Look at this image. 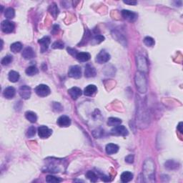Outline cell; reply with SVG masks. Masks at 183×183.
Masks as SVG:
<instances>
[{
  "instance_id": "cell-1",
  "label": "cell",
  "mask_w": 183,
  "mask_h": 183,
  "mask_svg": "<svg viewBox=\"0 0 183 183\" xmlns=\"http://www.w3.org/2000/svg\"><path fill=\"white\" fill-rule=\"evenodd\" d=\"M143 175L146 182H153L155 178V164L152 160H147L143 166Z\"/></svg>"
},
{
  "instance_id": "cell-2",
  "label": "cell",
  "mask_w": 183,
  "mask_h": 183,
  "mask_svg": "<svg viewBox=\"0 0 183 183\" xmlns=\"http://www.w3.org/2000/svg\"><path fill=\"white\" fill-rule=\"evenodd\" d=\"M135 82L137 90L140 93H145L147 89V80L143 72H137L135 77Z\"/></svg>"
},
{
  "instance_id": "cell-3",
  "label": "cell",
  "mask_w": 183,
  "mask_h": 183,
  "mask_svg": "<svg viewBox=\"0 0 183 183\" xmlns=\"http://www.w3.org/2000/svg\"><path fill=\"white\" fill-rule=\"evenodd\" d=\"M137 64L140 72H145L147 71V62L146 58L141 54H138L137 56Z\"/></svg>"
},
{
  "instance_id": "cell-4",
  "label": "cell",
  "mask_w": 183,
  "mask_h": 183,
  "mask_svg": "<svg viewBox=\"0 0 183 183\" xmlns=\"http://www.w3.org/2000/svg\"><path fill=\"white\" fill-rule=\"evenodd\" d=\"M35 92L38 96L45 97L50 94V89L46 84H39L35 88Z\"/></svg>"
},
{
  "instance_id": "cell-5",
  "label": "cell",
  "mask_w": 183,
  "mask_h": 183,
  "mask_svg": "<svg viewBox=\"0 0 183 183\" xmlns=\"http://www.w3.org/2000/svg\"><path fill=\"white\" fill-rule=\"evenodd\" d=\"M111 135H115V136H123L125 137L128 135V130L123 125H117L115 126L113 129H112Z\"/></svg>"
},
{
  "instance_id": "cell-6",
  "label": "cell",
  "mask_w": 183,
  "mask_h": 183,
  "mask_svg": "<svg viewBox=\"0 0 183 183\" xmlns=\"http://www.w3.org/2000/svg\"><path fill=\"white\" fill-rule=\"evenodd\" d=\"M68 75L70 77L74 78V79H79L82 76V70H81V67L77 66L74 65L72 66L70 68L68 72Z\"/></svg>"
},
{
  "instance_id": "cell-7",
  "label": "cell",
  "mask_w": 183,
  "mask_h": 183,
  "mask_svg": "<svg viewBox=\"0 0 183 183\" xmlns=\"http://www.w3.org/2000/svg\"><path fill=\"white\" fill-rule=\"evenodd\" d=\"M14 24L12 22H10L9 20H5L2 22L1 28L3 32L7 33V34H9L12 33L14 30Z\"/></svg>"
},
{
  "instance_id": "cell-8",
  "label": "cell",
  "mask_w": 183,
  "mask_h": 183,
  "mask_svg": "<svg viewBox=\"0 0 183 183\" xmlns=\"http://www.w3.org/2000/svg\"><path fill=\"white\" fill-rule=\"evenodd\" d=\"M52 134V130L47 127V126L42 125L38 128L39 137L41 139L48 138Z\"/></svg>"
},
{
  "instance_id": "cell-9",
  "label": "cell",
  "mask_w": 183,
  "mask_h": 183,
  "mask_svg": "<svg viewBox=\"0 0 183 183\" xmlns=\"http://www.w3.org/2000/svg\"><path fill=\"white\" fill-rule=\"evenodd\" d=\"M110 59L109 54L105 50H102L96 57V61L99 64H104L107 62Z\"/></svg>"
},
{
  "instance_id": "cell-10",
  "label": "cell",
  "mask_w": 183,
  "mask_h": 183,
  "mask_svg": "<svg viewBox=\"0 0 183 183\" xmlns=\"http://www.w3.org/2000/svg\"><path fill=\"white\" fill-rule=\"evenodd\" d=\"M19 93L22 99H28L31 96V88L27 85H22L19 89Z\"/></svg>"
},
{
  "instance_id": "cell-11",
  "label": "cell",
  "mask_w": 183,
  "mask_h": 183,
  "mask_svg": "<svg viewBox=\"0 0 183 183\" xmlns=\"http://www.w3.org/2000/svg\"><path fill=\"white\" fill-rule=\"evenodd\" d=\"M122 15L124 20L129 21V22H135L137 19V14L134 12H131L130 10L124 9L122 11Z\"/></svg>"
},
{
  "instance_id": "cell-12",
  "label": "cell",
  "mask_w": 183,
  "mask_h": 183,
  "mask_svg": "<svg viewBox=\"0 0 183 183\" xmlns=\"http://www.w3.org/2000/svg\"><path fill=\"white\" fill-rule=\"evenodd\" d=\"M58 125L61 127H67L71 124V120L66 115H62L57 120Z\"/></svg>"
},
{
  "instance_id": "cell-13",
  "label": "cell",
  "mask_w": 183,
  "mask_h": 183,
  "mask_svg": "<svg viewBox=\"0 0 183 183\" xmlns=\"http://www.w3.org/2000/svg\"><path fill=\"white\" fill-rule=\"evenodd\" d=\"M38 42L41 46V52H45L48 49L49 44H50V38L49 37H44L43 38L39 39Z\"/></svg>"
},
{
  "instance_id": "cell-14",
  "label": "cell",
  "mask_w": 183,
  "mask_h": 183,
  "mask_svg": "<svg viewBox=\"0 0 183 183\" xmlns=\"http://www.w3.org/2000/svg\"><path fill=\"white\" fill-rule=\"evenodd\" d=\"M68 93L69 95H70V97H72V99H74V100L77 99L82 94V90H81L79 87H72L71 89H69Z\"/></svg>"
},
{
  "instance_id": "cell-15",
  "label": "cell",
  "mask_w": 183,
  "mask_h": 183,
  "mask_svg": "<svg viewBox=\"0 0 183 183\" xmlns=\"http://www.w3.org/2000/svg\"><path fill=\"white\" fill-rule=\"evenodd\" d=\"M84 76L86 77H94L96 76V70L95 68L91 64H87L85 66L84 70Z\"/></svg>"
},
{
  "instance_id": "cell-16",
  "label": "cell",
  "mask_w": 183,
  "mask_h": 183,
  "mask_svg": "<svg viewBox=\"0 0 183 183\" xmlns=\"http://www.w3.org/2000/svg\"><path fill=\"white\" fill-rule=\"evenodd\" d=\"M16 94V90L13 87H8L3 92V95L6 99H12Z\"/></svg>"
},
{
  "instance_id": "cell-17",
  "label": "cell",
  "mask_w": 183,
  "mask_h": 183,
  "mask_svg": "<svg viewBox=\"0 0 183 183\" xmlns=\"http://www.w3.org/2000/svg\"><path fill=\"white\" fill-rule=\"evenodd\" d=\"M22 57L25 59H31L34 57V52L32 47H26L22 52Z\"/></svg>"
},
{
  "instance_id": "cell-18",
  "label": "cell",
  "mask_w": 183,
  "mask_h": 183,
  "mask_svg": "<svg viewBox=\"0 0 183 183\" xmlns=\"http://www.w3.org/2000/svg\"><path fill=\"white\" fill-rule=\"evenodd\" d=\"M106 152L108 155H113V154L117 153L118 150H119V147L118 145L115 144H112V143H109V144L107 145V146L105 147Z\"/></svg>"
},
{
  "instance_id": "cell-19",
  "label": "cell",
  "mask_w": 183,
  "mask_h": 183,
  "mask_svg": "<svg viewBox=\"0 0 183 183\" xmlns=\"http://www.w3.org/2000/svg\"><path fill=\"white\" fill-rule=\"evenodd\" d=\"M75 57L79 62H85L90 59L91 56L88 52H77Z\"/></svg>"
},
{
  "instance_id": "cell-20",
  "label": "cell",
  "mask_w": 183,
  "mask_h": 183,
  "mask_svg": "<svg viewBox=\"0 0 183 183\" xmlns=\"http://www.w3.org/2000/svg\"><path fill=\"white\" fill-rule=\"evenodd\" d=\"M97 90V88L95 85L89 84L84 88V94L86 95V96L90 97V96H92V95L96 92Z\"/></svg>"
},
{
  "instance_id": "cell-21",
  "label": "cell",
  "mask_w": 183,
  "mask_h": 183,
  "mask_svg": "<svg viewBox=\"0 0 183 183\" xmlns=\"http://www.w3.org/2000/svg\"><path fill=\"white\" fill-rule=\"evenodd\" d=\"M132 178H133V174L130 172H124L123 173H122L121 177H120L121 181L122 182H124V183L130 182V181L132 180Z\"/></svg>"
},
{
  "instance_id": "cell-22",
  "label": "cell",
  "mask_w": 183,
  "mask_h": 183,
  "mask_svg": "<svg viewBox=\"0 0 183 183\" xmlns=\"http://www.w3.org/2000/svg\"><path fill=\"white\" fill-rule=\"evenodd\" d=\"M8 78H9V80L11 82H16L20 80V74L17 72L12 70V71L9 72Z\"/></svg>"
},
{
  "instance_id": "cell-23",
  "label": "cell",
  "mask_w": 183,
  "mask_h": 183,
  "mask_svg": "<svg viewBox=\"0 0 183 183\" xmlns=\"http://www.w3.org/2000/svg\"><path fill=\"white\" fill-rule=\"evenodd\" d=\"M25 117L27 118V120H29L30 122H32V123H35L37 120V114H35L34 112L31 111H28L26 112Z\"/></svg>"
},
{
  "instance_id": "cell-24",
  "label": "cell",
  "mask_w": 183,
  "mask_h": 183,
  "mask_svg": "<svg viewBox=\"0 0 183 183\" xmlns=\"http://www.w3.org/2000/svg\"><path fill=\"white\" fill-rule=\"evenodd\" d=\"M122 123V120L117 117H109L107 120V124L111 127H115L120 125Z\"/></svg>"
},
{
  "instance_id": "cell-25",
  "label": "cell",
  "mask_w": 183,
  "mask_h": 183,
  "mask_svg": "<svg viewBox=\"0 0 183 183\" xmlns=\"http://www.w3.org/2000/svg\"><path fill=\"white\" fill-rule=\"evenodd\" d=\"M25 72L28 76H34L38 73V69L37 68L36 66L32 65L27 68Z\"/></svg>"
},
{
  "instance_id": "cell-26",
  "label": "cell",
  "mask_w": 183,
  "mask_h": 183,
  "mask_svg": "<svg viewBox=\"0 0 183 183\" xmlns=\"http://www.w3.org/2000/svg\"><path fill=\"white\" fill-rule=\"evenodd\" d=\"M22 45L20 42H14L12 44L11 47H10V49L13 53H18L22 50Z\"/></svg>"
},
{
  "instance_id": "cell-27",
  "label": "cell",
  "mask_w": 183,
  "mask_h": 183,
  "mask_svg": "<svg viewBox=\"0 0 183 183\" xmlns=\"http://www.w3.org/2000/svg\"><path fill=\"white\" fill-rule=\"evenodd\" d=\"M5 16L6 18L9 19V20L13 19L14 16H15V11H14V9L12 7L7 8L5 11Z\"/></svg>"
},
{
  "instance_id": "cell-28",
  "label": "cell",
  "mask_w": 183,
  "mask_h": 183,
  "mask_svg": "<svg viewBox=\"0 0 183 183\" xmlns=\"http://www.w3.org/2000/svg\"><path fill=\"white\" fill-rule=\"evenodd\" d=\"M49 12H50V14L54 17L56 18L58 15V14H59V9H58L57 6L55 4H52V5L49 6Z\"/></svg>"
},
{
  "instance_id": "cell-29",
  "label": "cell",
  "mask_w": 183,
  "mask_h": 183,
  "mask_svg": "<svg viewBox=\"0 0 183 183\" xmlns=\"http://www.w3.org/2000/svg\"><path fill=\"white\" fill-rule=\"evenodd\" d=\"M179 165L178 163H177L176 162L173 161V160H169L167 163H165V167H167L169 170H174L178 168Z\"/></svg>"
},
{
  "instance_id": "cell-30",
  "label": "cell",
  "mask_w": 183,
  "mask_h": 183,
  "mask_svg": "<svg viewBox=\"0 0 183 183\" xmlns=\"http://www.w3.org/2000/svg\"><path fill=\"white\" fill-rule=\"evenodd\" d=\"M46 181L48 183H58L62 182V180L53 175H48L46 178Z\"/></svg>"
},
{
  "instance_id": "cell-31",
  "label": "cell",
  "mask_w": 183,
  "mask_h": 183,
  "mask_svg": "<svg viewBox=\"0 0 183 183\" xmlns=\"http://www.w3.org/2000/svg\"><path fill=\"white\" fill-rule=\"evenodd\" d=\"M105 40V37H103L102 35H96L93 37V39H91L92 41V45H97V44L101 43L102 41H103Z\"/></svg>"
},
{
  "instance_id": "cell-32",
  "label": "cell",
  "mask_w": 183,
  "mask_h": 183,
  "mask_svg": "<svg viewBox=\"0 0 183 183\" xmlns=\"http://www.w3.org/2000/svg\"><path fill=\"white\" fill-rule=\"evenodd\" d=\"M86 177L89 180H90L92 182H95L98 179V176L97 175L96 173H95L93 171H88L86 174Z\"/></svg>"
},
{
  "instance_id": "cell-33",
  "label": "cell",
  "mask_w": 183,
  "mask_h": 183,
  "mask_svg": "<svg viewBox=\"0 0 183 183\" xmlns=\"http://www.w3.org/2000/svg\"><path fill=\"white\" fill-rule=\"evenodd\" d=\"M13 61V58H12V56L10 55H7L6 56L3 58L2 59V64L4 66H7L9 65L10 63H12V62Z\"/></svg>"
},
{
  "instance_id": "cell-34",
  "label": "cell",
  "mask_w": 183,
  "mask_h": 183,
  "mask_svg": "<svg viewBox=\"0 0 183 183\" xmlns=\"http://www.w3.org/2000/svg\"><path fill=\"white\" fill-rule=\"evenodd\" d=\"M155 40L150 37H146L144 39V44L147 47H152L155 45Z\"/></svg>"
},
{
  "instance_id": "cell-35",
  "label": "cell",
  "mask_w": 183,
  "mask_h": 183,
  "mask_svg": "<svg viewBox=\"0 0 183 183\" xmlns=\"http://www.w3.org/2000/svg\"><path fill=\"white\" fill-rule=\"evenodd\" d=\"M35 134H36V129H35L34 127H30V128L27 130V135L29 137H34Z\"/></svg>"
},
{
  "instance_id": "cell-36",
  "label": "cell",
  "mask_w": 183,
  "mask_h": 183,
  "mask_svg": "<svg viewBox=\"0 0 183 183\" xmlns=\"http://www.w3.org/2000/svg\"><path fill=\"white\" fill-rule=\"evenodd\" d=\"M52 47L53 49H63L64 48V43L60 41H55L52 44Z\"/></svg>"
},
{
  "instance_id": "cell-37",
  "label": "cell",
  "mask_w": 183,
  "mask_h": 183,
  "mask_svg": "<svg viewBox=\"0 0 183 183\" xmlns=\"http://www.w3.org/2000/svg\"><path fill=\"white\" fill-rule=\"evenodd\" d=\"M125 161L127 163H133V162H134V156L132 155H129L128 156H127L125 157Z\"/></svg>"
},
{
  "instance_id": "cell-38",
  "label": "cell",
  "mask_w": 183,
  "mask_h": 183,
  "mask_svg": "<svg viewBox=\"0 0 183 183\" xmlns=\"http://www.w3.org/2000/svg\"><path fill=\"white\" fill-rule=\"evenodd\" d=\"M67 50H68V52L70 53V54H71V55L72 56H74V57H75L77 54V51L75 50V49H74L67 48Z\"/></svg>"
},
{
  "instance_id": "cell-39",
  "label": "cell",
  "mask_w": 183,
  "mask_h": 183,
  "mask_svg": "<svg viewBox=\"0 0 183 183\" xmlns=\"http://www.w3.org/2000/svg\"><path fill=\"white\" fill-rule=\"evenodd\" d=\"M124 3L127 4V5H135L137 4L136 1H124Z\"/></svg>"
},
{
  "instance_id": "cell-40",
  "label": "cell",
  "mask_w": 183,
  "mask_h": 183,
  "mask_svg": "<svg viewBox=\"0 0 183 183\" xmlns=\"http://www.w3.org/2000/svg\"><path fill=\"white\" fill-rule=\"evenodd\" d=\"M182 122H180V124H179V125L178 126V130L180 131V133H182Z\"/></svg>"
}]
</instances>
